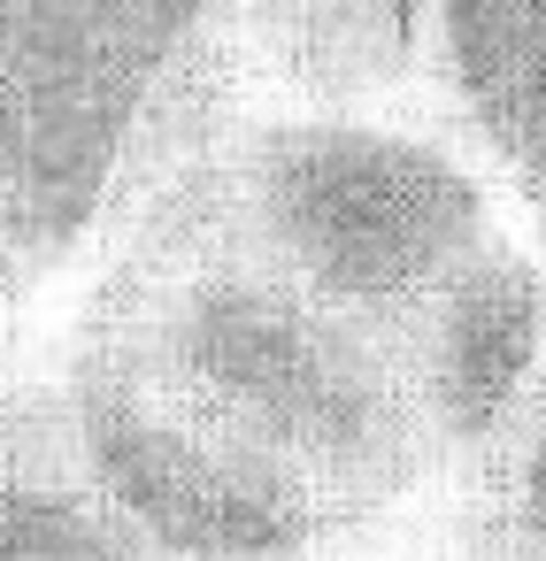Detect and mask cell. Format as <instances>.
<instances>
[{"mask_svg":"<svg viewBox=\"0 0 546 561\" xmlns=\"http://www.w3.org/2000/svg\"><path fill=\"white\" fill-rule=\"evenodd\" d=\"M93 339L224 438L293 469L331 523L393 507L431 469L408 415L393 323L316 300L216 208L201 239L124 277Z\"/></svg>","mask_w":546,"mask_h":561,"instance_id":"obj_1","label":"cell"},{"mask_svg":"<svg viewBox=\"0 0 546 561\" xmlns=\"http://www.w3.org/2000/svg\"><path fill=\"white\" fill-rule=\"evenodd\" d=\"M231 0H0V308L201 124Z\"/></svg>","mask_w":546,"mask_h":561,"instance_id":"obj_2","label":"cell"},{"mask_svg":"<svg viewBox=\"0 0 546 561\" xmlns=\"http://www.w3.org/2000/svg\"><path fill=\"white\" fill-rule=\"evenodd\" d=\"M216 216L316 300L393 323L500 224L485 178L423 139L369 116H277L254 124L224 162Z\"/></svg>","mask_w":546,"mask_h":561,"instance_id":"obj_3","label":"cell"},{"mask_svg":"<svg viewBox=\"0 0 546 561\" xmlns=\"http://www.w3.org/2000/svg\"><path fill=\"white\" fill-rule=\"evenodd\" d=\"M70 454L155 561H308L331 530L293 469L178 408L101 339L70 369Z\"/></svg>","mask_w":546,"mask_h":561,"instance_id":"obj_4","label":"cell"},{"mask_svg":"<svg viewBox=\"0 0 546 561\" xmlns=\"http://www.w3.org/2000/svg\"><path fill=\"white\" fill-rule=\"evenodd\" d=\"M393 354L423 461H485L538 400L546 270L508 231H492L408 316H393Z\"/></svg>","mask_w":546,"mask_h":561,"instance_id":"obj_5","label":"cell"},{"mask_svg":"<svg viewBox=\"0 0 546 561\" xmlns=\"http://www.w3.org/2000/svg\"><path fill=\"white\" fill-rule=\"evenodd\" d=\"M231 16L293 101L362 116L423 70L439 0H231Z\"/></svg>","mask_w":546,"mask_h":561,"instance_id":"obj_6","label":"cell"},{"mask_svg":"<svg viewBox=\"0 0 546 561\" xmlns=\"http://www.w3.org/2000/svg\"><path fill=\"white\" fill-rule=\"evenodd\" d=\"M431 47L485 154L546 193V0H439Z\"/></svg>","mask_w":546,"mask_h":561,"instance_id":"obj_7","label":"cell"},{"mask_svg":"<svg viewBox=\"0 0 546 561\" xmlns=\"http://www.w3.org/2000/svg\"><path fill=\"white\" fill-rule=\"evenodd\" d=\"M0 561H155L86 469H0Z\"/></svg>","mask_w":546,"mask_h":561,"instance_id":"obj_8","label":"cell"},{"mask_svg":"<svg viewBox=\"0 0 546 561\" xmlns=\"http://www.w3.org/2000/svg\"><path fill=\"white\" fill-rule=\"evenodd\" d=\"M492 454H500V538H508V561H546V400H531L523 423Z\"/></svg>","mask_w":546,"mask_h":561,"instance_id":"obj_9","label":"cell"},{"mask_svg":"<svg viewBox=\"0 0 546 561\" xmlns=\"http://www.w3.org/2000/svg\"><path fill=\"white\" fill-rule=\"evenodd\" d=\"M531 224H538V239H546V193H531Z\"/></svg>","mask_w":546,"mask_h":561,"instance_id":"obj_10","label":"cell"}]
</instances>
